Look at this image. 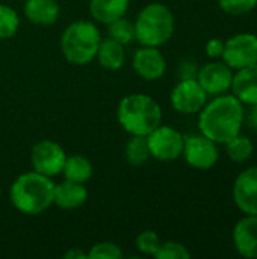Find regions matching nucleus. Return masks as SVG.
Returning a JSON list of instances; mask_svg holds the SVG:
<instances>
[{
    "mask_svg": "<svg viewBox=\"0 0 257 259\" xmlns=\"http://www.w3.org/2000/svg\"><path fill=\"white\" fill-rule=\"evenodd\" d=\"M245 121L244 103L235 94H220L203 106L198 117L200 134L217 144H226L241 134Z\"/></svg>",
    "mask_w": 257,
    "mask_h": 259,
    "instance_id": "obj_1",
    "label": "nucleus"
},
{
    "mask_svg": "<svg viewBox=\"0 0 257 259\" xmlns=\"http://www.w3.org/2000/svg\"><path fill=\"white\" fill-rule=\"evenodd\" d=\"M11 203L24 215H39L53 205L55 184L52 178L38 171L20 175L9 190Z\"/></svg>",
    "mask_w": 257,
    "mask_h": 259,
    "instance_id": "obj_2",
    "label": "nucleus"
},
{
    "mask_svg": "<svg viewBox=\"0 0 257 259\" xmlns=\"http://www.w3.org/2000/svg\"><path fill=\"white\" fill-rule=\"evenodd\" d=\"M117 118L127 134L147 137L162 124V108L147 94H129L118 103Z\"/></svg>",
    "mask_w": 257,
    "mask_h": 259,
    "instance_id": "obj_3",
    "label": "nucleus"
},
{
    "mask_svg": "<svg viewBox=\"0 0 257 259\" xmlns=\"http://www.w3.org/2000/svg\"><path fill=\"white\" fill-rule=\"evenodd\" d=\"M174 24V15L167 5L150 3L141 9L133 23L135 39L141 46L161 47L171 39Z\"/></svg>",
    "mask_w": 257,
    "mask_h": 259,
    "instance_id": "obj_4",
    "label": "nucleus"
},
{
    "mask_svg": "<svg viewBox=\"0 0 257 259\" xmlns=\"http://www.w3.org/2000/svg\"><path fill=\"white\" fill-rule=\"evenodd\" d=\"M101 41L100 30L92 21L77 20L65 27L61 36V50L74 65H86L95 59Z\"/></svg>",
    "mask_w": 257,
    "mask_h": 259,
    "instance_id": "obj_5",
    "label": "nucleus"
},
{
    "mask_svg": "<svg viewBox=\"0 0 257 259\" xmlns=\"http://www.w3.org/2000/svg\"><path fill=\"white\" fill-rule=\"evenodd\" d=\"M147 143L151 158L162 162H171L182 156L185 137L177 129L161 124L147 135Z\"/></svg>",
    "mask_w": 257,
    "mask_h": 259,
    "instance_id": "obj_6",
    "label": "nucleus"
},
{
    "mask_svg": "<svg viewBox=\"0 0 257 259\" xmlns=\"http://www.w3.org/2000/svg\"><path fill=\"white\" fill-rule=\"evenodd\" d=\"M223 61L232 70H241L257 62V35L242 32L224 41Z\"/></svg>",
    "mask_w": 257,
    "mask_h": 259,
    "instance_id": "obj_7",
    "label": "nucleus"
},
{
    "mask_svg": "<svg viewBox=\"0 0 257 259\" xmlns=\"http://www.w3.org/2000/svg\"><path fill=\"white\" fill-rule=\"evenodd\" d=\"M186 164L197 170H211L220 159L218 144L204 137L203 134L185 137L183 153Z\"/></svg>",
    "mask_w": 257,
    "mask_h": 259,
    "instance_id": "obj_8",
    "label": "nucleus"
},
{
    "mask_svg": "<svg viewBox=\"0 0 257 259\" xmlns=\"http://www.w3.org/2000/svg\"><path fill=\"white\" fill-rule=\"evenodd\" d=\"M65 159H67L65 150L56 141L42 140V141H38L32 147L30 161H32L33 170L48 178H53L62 173Z\"/></svg>",
    "mask_w": 257,
    "mask_h": 259,
    "instance_id": "obj_9",
    "label": "nucleus"
},
{
    "mask_svg": "<svg viewBox=\"0 0 257 259\" xmlns=\"http://www.w3.org/2000/svg\"><path fill=\"white\" fill-rule=\"evenodd\" d=\"M173 108L180 114H197L208 103V93L197 79H180L170 96Z\"/></svg>",
    "mask_w": 257,
    "mask_h": 259,
    "instance_id": "obj_10",
    "label": "nucleus"
},
{
    "mask_svg": "<svg viewBox=\"0 0 257 259\" xmlns=\"http://www.w3.org/2000/svg\"><path fill=\"white\" fill-rule=\"evenodd\" d=\"M233 202L245 215H257V165L238 175L232 190Z\"/></svg>",
    "mask_w": 257,
    "mask_h": 259,
    "instance_id": "obj_11",
    "label": "nucleus"
},
{
    "mask_svg": "<svg viewBox=\"0 0 257 259\" xmlns=\"http://www.w3.org/2000/svg\"><path fill=\"white\" fill-rule=\"evenodd\" d=\"M197 80L208 96H220L232 88L233 70L226 62H208L198 70Z\"/></svg>",
    "mask_w": 257,
    "mask_h": 259,
    "instance_id": "obj_12",
    "label": "nucleus"
},
{
    "mask_svg": "<svg viewBox=\"0 0 257 259\" xmlns=\"http://www.w3.org/2000/svg\"><path fill=\"white\" fill-rule=\"evenodd\" d=\"M133 70L144 80H158L167 71V61L158 47L142 46L135 52Z\"/></svg>",
    "mask_w": 257,
    "mask_h": 259,
    "instance_id": "obj_13",
    "label": "nucleus"
},
{
    "mask_svg": "<svg viewBox=\"0 0 257 259\" xmlns=\"http://www.w3.org/2000/svg\"><path fill=\"white\" fill-rule=\"evenodd\" d=\"M236 252L248 259H257V215H245L241 219L232 234Z\"/></svg>",
    "mask_w": 257,
    "mask_h": 259,
    "instance_id": "obj_14",
    "label": "nucleus"
},
{
    "mask_svg": "<svg viewBox=\"0 0 257 259\" xmlns=\"http://www.w3.org/2000/svg\"><path fill=\"white\" fill-rule=\"evenodd\" d=\"M230 90L244 105L257 103V62L236 70Z\"/></svg>",
    "mask_w": 257,
    "mask_h": 259,
    "instance_id": "obj_15",
    "label": "nucleus"
},
{
    "mask_svg": "<svg viewBox=\"0 0 257 259\" xmlns=\"http://www.w3.org/2000/svg\"><path fill=\"white\" fill-rule=\"evenodd\" d=\"M88 199V190L85 184L73 182V181H64L58 185H55V197L53 205L59 206L61 209H77L82 205H85Z\"/></svg>",
    "mask_w": 257,
    "mask_h": 259,
    "instance_id": "obj_16",
    "label": "nucleus"
},
{
    "mask_svg": "<svg viewBox=\"0 0 257 259\" xmlns=\"http://www.w3.org/2000/svg\"><path fill=\"white\" fill-rule=\"evenodd\" d=\"M59 3L56 0H26L24 15L33 24L50 26L59 18Z\"/></svg>",
    "mask_w": 257,
    "mask_h": 259,
    "instance_id": "obj_17",
    "label": "nucleus"
},
{
    "mask_svg": "<svg viewBox=\"0 0 257 259\" xmlns=\"http://www.w3.org/2000/svg\"><path fill=\"white\" fill-rule=\"evenodd\" d=\"M130 0H89V12L92 18L101 24L124 17L129 9Z\"/></svg>",
    "mask_w": 257,
    "mask_h": 259,
    "instance_id": "obj_18",
    "label": "nucleus"
},
{
    "mask_svg": "<svg viewBox=\"0 0 257 259\" xmlns=\"http://www.w3.org/2000/svg\"><path fill=\"white\" fill-rule=\"evenodd\" d=\"M95 58L98 59V64L111 71L120 70L126 62V50L124 46L112 38H105L100 41L98 50Z\"/></svg>",
    "mask_w": 257,
    "mask_h": 259,
    "instance_id": "obj_19",
    "label": "nucleus"
},
{
    "mask_svg": "<svg viewBox=\"0 0 257 259\" xmlns=\"http://www.w3.org/2000/svg\"><path fill=\"white\" fill-rule=\"evenodd\" d=\"M62 173L67 181L85 184L92 178V165L88 158L82 155H71L67 156Z\"/></svg>",
    "mask_w": 257,
    "mask_h": 259,
    "instance_id": "obj_20",
    "label": "nucleus"
},
{
    "mask_svg": "<svg viewBox=\"0 0 257 259\" xmlns=\"http://www.w3.org/2000/svg\"><path fill=\"white\" fill-rule=\"evenodd\" d=\"M126 159L130 165L139 167L148 162L151 158L147 137L144 135H132V138L126 144Z\"/></svg>",
    "mask_w": 257,
    "mask_h": 259,
    "instance_id": "obj_21",
    "label": "nucleus"
},
{
    "mask_svg": "<svg viewBox=\"0 0 257 259\" xmlns=\"http://www.w3.org/2000/svg\"><path fill=\"white\" fill-rule=\"evenodd\" d=\"M224 146H226V153H227L229 159L236 164L247 162L248 159H251V156L254 153V146H253L251 140L241 134L233 137Z\"/></svg>",
    "mask_w": 257,
    "mask_h": 259,
    "instance_id": "obj_22",
    "label": "nucleus"
},
{
    "mask_svg": "<svg viewBox=\"0 0 257 259\" xmlns=\"http://www.w3.org/2000/svg\"><path fill=\"white\" fill-rule=\"evenodd\" d=\"M108 26L109 38L118 41L123 46H127L135 41V26L132 21H129L124 17H120L114 21H111Z\"/></svg>",
    "mask_w": 257,
    "mask_h": 259,
    "instance_id": "obj_23",
    "label": "nucleus"
},
{
    "mask_svg": "<svg viewBox=\"0 0 257 259\" xmlns=\"http://www.w3.org/2000/svg\"><path fill=\"white\" fill-rule=\"evenodd\" d=\"M20 27L18 14L8 5L0 3V39H8L17 33Z\"/></svg>",
    "mask_w": 257,
    "mask_h": 259,
    "instance_id": "obj_24",
    "label": "nucleus"
},
{
    "mask_svg": "<svg viewBox=\"0 0 257 259\" xmlns=\"http://www.w3.org/2000/svg\"><path fill=\"white\" fill-rule=\"evenodd\" d=\"M156 259H189L191 252L188 247L177 241H165L161 243L158 252L155 253Z\"/></svg>",
    "mask_w": 257,
    "mask_h": 259,
    "instance_id": "obj_25",
    "label": "nucleus"
},
{
    "mask_svg": "<svg viewBox=\"0 0 257 259\" xmlns=\"http://www.w3.org/2000/svg\"><path fill=\"white\" fill-rule=\"evenodd\" d=\"M123 258V250L111 241L97 243L88 252V259H120Z\"/></svg>",
    "mask_w": 257,
    "mask_h": 259,
    "instance_id": "obj_26",
    "label": "nucleus"
},
{
    "mask_svg": "<svg viewBox=\"0 0 257 259\" xmlns=\"http://www.w3.org/2000/svg\"><path fill=\"white\" fill-rule=\"evenodd\" d=\"M138 250L144 255H151L155 256V253L158 252L159 246H161V238L155 231H142L135 241Z\"/></svg>",
    "mask_w": 257,
    "mask_h": 259,
    "instance_id": "obj_27",
    "label": "nucleus"
},
{
    "mask_svg": "<svg viewBox=\"0 0 257 259\" xmlns=\"http://www.w3.org/2000/svg\"><path fill=\"white\" fill-rule=\"evenodd\" d=\"M220 8L230 15H244L257 6V0H218Z\"/></svg>",
    "mask_w": 257,
    "mask_h": 259,
    "instance_id": "obj_28",
    "label": "nucleus"
},
{
    "mask_svg": "<svg viewBox=\"0 0 257 259\" xmlns=\"http://www.w3.org/2000/svg\"><path fill=\"white\" fill-rule=\"evenodd\" d=\"M197 64L192 59H183L177 68V74L180 79H197Z\"/></svg>",
    "mask_w": 257,
    "mask_h": 259,
    "instance_id": "obj_29",
    "label": "nucleus"
},
{
    "mask_svg": "<svg viewBox=\"0 0 257 259\" xmlns=\"http://www.w3.org/2000/svg\"><path fill=\"white\" fill-rule=\"evenodd\" d=\"M223 52H224V41L221 38H211L206 42V53L209 58H212V59L221 58Z\"/></svg>",
    "mask_w": 257,
    "mask_h": 259,
    "instance_id": "obj_30",
    "label": "nucleus"
},
{
    "mask_svg": "<svg viewBox=\"0 0 257 259\" xmlns=\"http://www.w3.org/2000/svg\"><path fill=\"white\" fill-rule=\"evenodd\" d=\"M65 259H88V253L83 252L82 249L76 247V249H70L68 252H65L64 255Z\"/></svg>",
    "mask_w": 257,
    "mask_h": 259,
    "instance_id": "obj_31",
    "label": "nucleus"
},
{
    "mask_svg": "<svg viewBox=\"0 0 257 259\" xmlns=\"http://www.w3.org/2000/svg\"><path fill=\"white\" fill-rule=\"evenodd\" d=\"M245 120L248 121V124H250L251 129L257 131V103L250 105V112H248V115L245 117Z\"/></svg>",
    "mask_w": 257,
    "mask_h": 259,
    "instance_id": "obj_32",
    "label": "nucleus"
},
{
    "mask_svg": "<svg viewBox=\"0 0 257 259\" xmlns=\"http://www.w3.org/2000/svg\"><path fill=\"white\" fill-rule=\"evenodd\" d=\"M0 193H2V190H0Z\"/></svg>",
    "mask_w": 257,
    "mask_h": 259,
    "instance_id": "obj_33",
    "label": "nucleus"
}]
</instances>
